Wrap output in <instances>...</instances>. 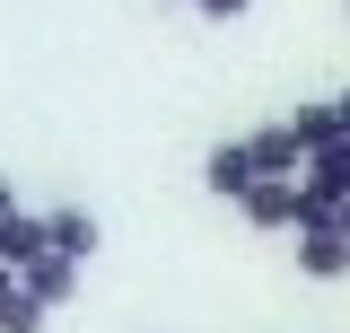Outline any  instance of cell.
Masks as SVG:
<instances>
[{"label":"cell","instance_id":"6da1fadb","mask_svg":"<svg viewBox=\"0 0 350 333\" xmlns=\"http://www.w3.org/2000/svg\"><path fill=\"white\" fill-rule=\"evenodd\" d=\"M237 210H245V228H262V237H298L306 219H333V210H324V193H315L306 175H262Z\"/></svg>","mask_w":350,"mask_h":333},{"label":"cell","instance_id":"7a4b0ae2","mask_svg":"<svg viewBox=\"0 0 350 333\" xmlns=\"http://www.w3.org/2000/svg\"><path fill=\"white\" fill-rule=\"evenodd\" d=\"M289 254H298L306 281H342V272H350V228H342V219H306L298 237H289Z\"/></svg>","mask_w":350,"mask_h":333},{"label":"cell","instance_id":"3957f363","mask_svg":"<svg viewBox=\"0 0 350 333\" xmlns=\"http://www.w3.org/2000/svg\"><path fill=\"white\" fill-rule=\"evenodd\" d=\"M202 184H211L219 202H245L262 184V166H254V132L245 140H211V158H202Z\"/></svg>","mask_w":350,"mask_h":333},{"label":"cell","instance_id":"277c9868","mask_svg":"<svg viewBox=\"0 0 350 333\" xmlns=\"http://www.w3.org/2000/svg\"><path fill=\"white\" fill-rule=\"evenodd\" d=\"M44 228H53V254H70V263H96V246H105V228H96L88 202H53Z\"/></svg>","mask_w":350,"mask_h":333},{"label":"cell","instance_id":"5b68a950","mask_svg":"<svg viewBox=\"0 0 350 333\" xmlns=\"http://www.w3.org/2000/svg\"><path fill=\"white\" fill-rule=\"evenodd\" d=\"M44 254H53V228H44V210H9V219H0V263H9V272H27V263H44Z\"/></svg>","mask_w":350,"mask_h":333},{"label":"cell","instance_id":"8992f818","mask_svg":"<svg viewBox=\"0 0 350 333\" xmlns=\"http://www.w3.org/2000/svg\"><path fill=\"white\" fill-rule=\"evenodd\" d=\"M18 281H27L44 307H70V298H79V281H88V263H70V254H44V263H27Z\"/></svg>","mask_w":350,"mask_h":333},{"label":"cell","instance_id":"52a82bcc","mask_svg":"<svg viewBox=\"0 0 350 333\" xmlns=\"http://www.w3.org/2000/svg\"><path fill=\"white\" fill-rule=\"evenodd\" d=\"M254 166H262V175H306V140L289 132V114L254 132Z\"/></svg>","mask_w":350,"mask_h":333},{"label":"cell","instance_id":"ba28073f","mask_svg":"<svg viewBox=\"0 0 350 333\" xmlns=\"http://www.w3.org/2000/svg\"><path fill=\"white\" fill-rule=\"evenodd\" d=\"M306 184L324 193V210H342V202H350V140L315 149V158H306Z\"/></svg>","mask_w":350,"mask_h":333},{"label":"cell","instance_id":"9c48e42d","mask_svg":"<svg viewBox=\"0 0 350 333\" xmlns=\"http://www.w3.org/2000/svg\"><path fill=\"white\" fill-rule=\"evenodd\" d=\"M289 132L306 140V158H315V149H333V140H350V132H342V106H333V97H324V106H289Z\"/></svg>","mask_w":350,"mask_h":333},{"label":"cell","instance_id":"30bf717a","mask_svg":"<svg viewBox=\"0 0 350 333\" xmlns=\"http://www.w3.org/2000/svg\"><path fill=\"white\" fill-rule=\"evenodd\" d=\"M44 316H53V307H44L27 281H9V290H0V333H44Z\"/></svg>","mask_w":350,"mask_h":333},{"label":"cell","instance_id":"8fae6325","mask_svg":"<svg viewBox=\"0 0 350 333\" xmlns=\"http://www.w3.org/2000/svg\"><path fill=\"white\" fill-rule=\"evenodd\" d=\"M193 9H202V18H211V27H228V18H245V9H254V0H193Z\"/></svg>","mask_w":350,"mask_h":333},{"label":"cell","instance_id":"7c38bea8","mask_svg":"<svg viewBox=\"0 0 350 333\" xmlns=\"http://www.w3.org/2000/svg\"><path fill=\"white\" fill-rule=\"evenodd\" d=\"M333 106H342V132H350V88H342V97H333Z\"/></svg>","mask_w":350,"mask_h":333},{"label":"cell","instance_id":"4fadbf2b","mask_svg":"<svg viewBox=\"0 0 350 333\" xmlns=\"http://www.w3.org/2000/svg\"><path fill=\"white\" fill-rule=\"evenodd\" d=\"M184 9H193V0H184Z\"/></svg>","mask_w":350,"mask_h":333}]
</instances>
